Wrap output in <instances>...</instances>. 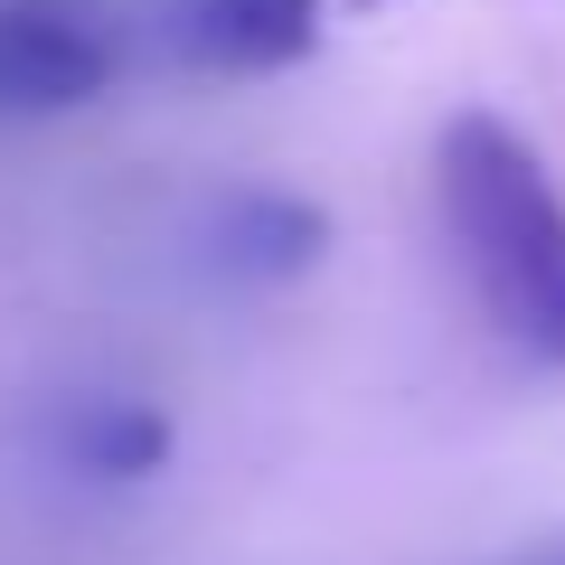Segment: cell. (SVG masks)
Masks as SVG:
<instances>
[{
  "label": "cell",
  "instance_id": "cell-1",
  "mask_svg": "<svg viewBox=\"0 0 565 565\" xmlns=\"http://www.w3.org/2000/svg\"><path fill=\"white\" fill-rule=\"evenodd\" d=\"M434 207L481 321L509 349L565 367V189L509 114H452L434 132Z\"/></svg>",
  "mask_w": 565,
  "mask_h": 565
},
{
  "label": "cell",
  "instance_id": "cell-2",
  "mask_svg": "<svg viewBox=\"0 0 565 565\" xmlns=\"http://www.w3.org/2000/svg\"><path fill=\"white\" fill-rule=\"evenodd\" d=\"M132 66L114 0H0V122H57L104 104Z\"/></svg>",
  "mask_w": 565,
  "mask_h": 565
},
{
  "label": "cell",
  "instance_id": "cell-3",
  "mask_svg": "<svg viewBox=\"0 0 565 565\" xmlns=\"http://www.w3.org/2000/svg\"><path fill=\"white\" fill-rule=\"evenodd\" d=\"M330 29V0H161L151 39L199 76H282Z\"/></svg>",
  "mask_w": 565,
  "mask_h": 565
},
{
  "label": "cell",
  "instance_id": "cell-4",
  "mask_svg": "<svg viewBox=\"0 0 565 565\" xmlns=\"http://www.w3.org/2000/svg\"><path fill=\"white\" fill-rule=\"evenodd\" d=\"M330 255V217L292 189H217L199 207V264L236 292H274V282H302Z\"/></svg>",
  "mask_w": 565,
  "mask_h": 565
},
{
  "label": "cell",
  "instance_id": "cell-5",
  "mask_svg": "<svg viewBox=\"0 0 565 565\" xmlns=\"http://www.w3.org/2000/svg\"><path fill=\"white\" fill-rule=\"evenodd\" d=\"M47 462L66 481H95V490H132L170 462V415L132 386H76V396L47 405Z\"/></svg>",
  "mask_w": 565,
  "mask_h": 565
},
{
  "label": "cell",
  "instance_id": "cell-6",
  "mask_svg": "<svg viewBox=\"0 0 565 565\" xmlns=\"http://www.w3.org/2000/svg\"><path fill=\"white\" fill-rule=\"evenodd\" d=\"M509 565H565V546H527V556H509Z\"/></svg>",
  "mask_w": 565,
  "mask_h": 565
}]
</instances>
